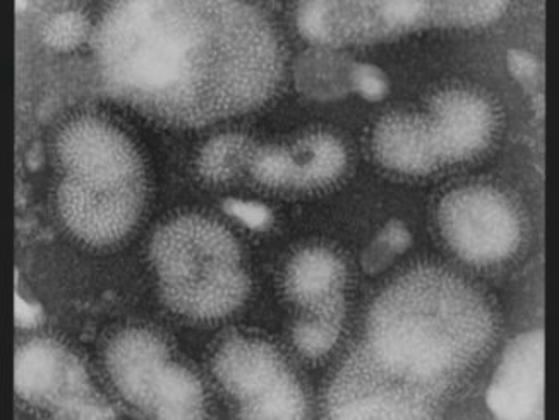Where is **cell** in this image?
I'll use <instances>...</instances> for the list:
<instances>
[{"label": "cell", "instance_id": "cell-1", "mask_svg": "<svg viewBox=\"0 0 559 420\" xmlns=\"http://www.w3.org/2000/svg\"><path fill=\"white\" fill-rule=\"evenodd\" d=\"M93 48L110 95L173 125L260 107L282 74L269 21L236 2H119L98 24Z\"/></svg>", "mask_w": 559, "mask_h": 420}, {"label": "cell", "instance_id": "cell-2", "mask_svg": "<svg viewBox=\"0 0 559 420\" xmlns=\"http://www.w3.org/2000/svg\"><path fill=\"white\" fill-rule=\"evenodd\" d=\"M496 317L476 288L441 268L402 276L378 297L354 353L432 417L495 341Z\"/></svg>", "mask_w": 559, "mask_h": 420}, {"label": "cell", "instance_id": "cell-3", "mask_svg": "<svg viewBox=\"0 0 559 420\" xmlns=\"http://www.w3.org/2000/svg\"><path fill=\"white\" fill-rule=\"evenodd\" d=\"M152 260L162 297L173 311L216 320L236 311L249 293L236 239L203 216H180L158 230Z\"/></svg>", "mask_w": 559, "mask_h": 420}, {"label": "cell", "instance_id": "cell-4", "mask_svg": "<svg viewBox=\"0 0 559 420\" xmlns=\"http://www.w3.org/2000/svg\"><path fill=\"white\" fill-rule=\"evenodd\" d=\"M441 232L467 263H503L522 244V218L503 192L484 185L456 189L440 204Z\"/></svg>", "mask_w": 559, "mask_h": 420}, {"label": "cell", "instance_id": "cell-5", "mask_svg": "<svg viewBox=\"0 0 559 420\" xmlns=\"http://www.w3.org/2000/svg\"><path fill=\"white\" fill-rule=\"evenodd\" d=\"M17 395L48 408L57 419H114L112 408L92 388L80 360L45 338L24 344L14 362Z\"/></svg>", "mask_w": 559, "mask_h": 420}, {"label": "cell", "instance_id": "cell-6", "mask_svg": "<svg viewBox=\"0 0 559 420\" xmlns=\"http://www.w3.org/2000/svg\"><path fill=\"white\" fill-rule=\"evenodd\" d=\"M297 26L312 44H371L436 24V2H304Z\"/></svg>", "mask_w": 559, "mask_h": 420}, {"label": "cell", "instance_id": "cell-7", "mask_svg": "<svg viewBox=\"0 0 559 420\" xmlns=\"http://www.w3.org/2000/svg\"><path fill=\"white\" fill-rule=\"evenodd\" d=\"M57 155L69 179L96 191L143 188V167L131 141L104 120L84 117L66 125Z\"/></svg>", "mask_w": 559, "mask_h": 420}, {"label": "cell", "instance_id": "cell-8", "mask_svg": "<svg viewBox=\"0 0 559 420\" xmlns=\"http://www.w3.org/2000/svg\"><path fill=\"white\" fill-rule=\"evenodd\" d=\"M144 189L96 191L66 177L57 191V204L66 227L93 245L114 244L129 233L141 208Z\"/></svg>", "mask_w": 559, "mask_h": 420}, {"label": "cell", "instance_id": "cell-9", "mask_svg": "<svg viewBox=\"0 0 559 420\" xmlns=\"http://www.w3.org/2000/svg\"><path fill=\"white\" fill-rule=\"evenodd\" d=\"M489 410L498 419L539 420L544 417V333L516 336L504 350L488 389Z\"/></svg>", "mask_w": 559, "mask_h": 420}, {"label": "cell", "instance_id": "cell-10", "mask_svg": "<svg viewBox=\"0 0 559 420\" xmlns=\"http://www.w3.org/2000/svg\"><path fill=\"white\" fill-rule=\"evenodd\" d=\"M428 122L443 164L471 160L495 137L496 113L491 105L465 89L436 95Z\"/></svg>", "mask_w": 559, "mask_h": 420}, {"label": "cell", "instance_id": "cell-11", "mask_svg": "<svg viewBox=\"0 0 559 420\" xmlns=\"http://www.w3.org/2000/svg\"><path fill=\"white\" fill-rule=\"evenodd\" d=\"M213 371L222 386L240 401V416L296 377L272 345L239 336L222 345Z\"/></svg>", "mask_w": 559, "mask_h": 420}, {"label": "cell", "instance_id": "cell-12", "mask_svg": "<svg viewBox=\"0 0 559 420\" xmlns=\"http://www.w3.org/2000/svg\"><path fill=\"white\" fill-rule=\"evenodd\" d=\"M168 362V348L150 329L132 328L110 341L105 356L108 374L129 404L148 413L156 381Z\"/></svg>", "mask_w": 559, "mask_h": 420}, {"label": "cell", "instance_id": "cell-13", "mask_svg": "<svg viewBox=\"0 0 559 420\" xmlns=\"http://www.w3.org/2000/svg\"><path fill=\"white\" fill-rule=\"evenodd\" d=\"M345 266L335 252L311 248L288 263L285 292L312 316L345 314Z\"/></svg>", "mask_w": 559, "mask_h": 420}, {"label": "cell", "instance_id": "cell-14", "mask_svg": "<svg viewBox=\"0 0 559 420\" xmlns=\"http://www.w3.org/2000/svg\"><path fill=\"white\" fill-rule=\"evenodd\" d=\"M376 158L407 176H428L443 165L428 119L412 113L384 117L374 131Z\"/></svg>", "mask_w": 559, "mask_h": 420}, {"label": "cell", "instance_id": "cell-15", "mask_svg": "<svg viewBox=\"0 0 559 420\" xmlns=\"http://www.w3.org/2000/svg\"><path fill=\"white\" fill-rule=\"evenodd\" d=\"M148 416L165 420L204 417V392L200 380L185 365L168 360L156 381Z\"/></svg>", "mask_w": 559, "mask_h": 420}, {"label": "cell", "instance_id": "cell-16", "mask_svg": "<svg viewBox=\"0 0 559 420\" xmlns=\"http://www.w3.org/2000/svg\"><path fill=\"white\" fill-rule=\"evenodd\" d=\"M297 165L294 189L314 191L332 184L344 172L347 153L344 144L332 134H311L304 137L292 149Z\"/></svg>", "mask_w": 559, "mask_h": 420}, {"label": "cell", "instance_id": "cell-17", "mask_svg": "<svg viewBox=\"0 0 559 420\" xmlns=\"http://www.w3.org/2000/svg\"><path fill=\"white\" fill-rule=\"evenodd\" d=\"M257 144L242 134H224L201 149L198 170L210 182H227L245 172L257 153Z\"/></svg>", "mask_w": 559, "mask_h": 420}, {"label": "cell", "instance_id": "cell-18", "mask_svg": "<svg viewBox=\"0 0 559 420\" xmlns=\"http://www.w3.org/2000/svg\"><path fill=\"white\" fill-rule=\"evenodd\" d=\"M345 314H321L299 321L294 328V344L304 357L318 359L326 356L342 333Z\"/></svg>", "mask_w": 559, "mask_h": 420}, {"label": "cell", "instance_id": "cell-19", "mask_svg": "<svg viewBox=\"0 0 559 420\" xmlns=\"http://www.w3.org/2000/svg\"><path fill=\"white\" fill-rule=\"evenodd\" d=\"M252 177L273 189H294L296 185L297 165L292 149L280 146L258 148L249 165Z\"/></svg>", "mask_w": 559, "mask_h": 420}, {"label": "cell", "instance_id": "cell-20", "mask_svg": "<svg viewBox=\"0 0 559 420\" xmlns=\"http://www.w3.org/2000/svg\"><path fill=\"white\" fill-rule=\"evenodd\" d=\"M88 17L83 12L71 9L57 12L44 24L41 40L57 52H71L88 38Z\"/></svg>", "mask_w": 559, "mask_h": 420}, {"label": "cell", "instance_id": "cell-21", "mask_svg": "<svg viewBox=\"0 0 559 420\" xmlns=\"http://www.w3.org/2000/svg\"><path fill=\"white\" fill-rule=\"evenodd\" d=\"M507 2H436L438 26L472 28L503 16Z\"/></svg>", "mask_w": 559, "mask_h": 420}, {"label": "cell", "instance_id": "cell-22", "mask_svg": "<svg viewBox=\"0 0 559 420\" xmlns=\"http://www.w3.org/2000/svg\"><path fill=\"white\" fill-rule=\"evenodd\" d=\"M412 244L411 232L402 221L393 220L383 228V232L372 242L362 256L364 268L368 273H380L399 254L407 251Z\"/></svg>", "mask_w": 559, "mask_h": 420}, {"label": "cell", "instance_id": "cell-23", "mask_svg": "<svg viewBox=\"0 0 559 420\" xmlns=\"http://www.w3.org/2000/svg\"><path fill=\"white\" fill-rule=\"evenodd\" d=\"M354 89L366 100H383L388 93V80L381 69L371 64H356L352 69Z\"/></svg>", "mask_w": 559, "mask_h": 420}, {"label": "cell", "instance_id": "cell-24", "mask_svg": "<svg viewBox=\"0 0 559 420\" xmlns=\"http://www.w3.org/2000/svg\"><path fill=\"white\" fill-rule=\"evenodd\" d=\"M224 209L252 230H266L273 221L270 208L252 201L227 200L224 203Z\"/></svg>", "mask_w": 559, "mask_h": 420}, {"label": "cell", "instance_id": "cell-25", "mask_svg": "<svg viewBox=\"0 0 559 420\" xmlns=\"http://www.w3.org/2000/svg\"><path fill=\"white\" fill-rule=\"evenodd\" d=\"M508 68H510L513 77L519 83L524 84L527 92L539 95L537 93L540 81L539 62L531 53L524 52V50H510L508 52Z\"/></svg>", "mask_w": 559, "mask_h": 420}, {"label": "cell", "instance_id": "cell-26", "mask_svg": "<svg viewBox=\"0 0 559 420\" xmlns=\"http://www.w3.org/2000/svg\"><path fill=\"white\" fill-rule=\"evenodd\" d=\"M16 324L21 328H35L41 323L44 312H41L40 305L29 304L21 296H16Z\"/></svg>", "mask_w": 559, "mask_h": 420}]
</instances>
